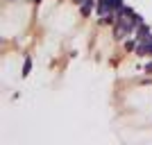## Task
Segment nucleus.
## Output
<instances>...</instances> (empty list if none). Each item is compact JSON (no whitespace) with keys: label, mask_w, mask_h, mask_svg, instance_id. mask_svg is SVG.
Instances as JSON below:
<instances>
[{"label":"nucleus","mask_w":152,"mask_h":145,"mask_svg":"<svg viewBox=\"0 0 152 145\" xmlns=\"http://www.w3.org/2000/svg\"><path fill=\"white\" fill-rule=\"evenodd\" d=\"M145 73H152V61H150V63H145Z\"/></svg>","instance_id":"39448f33"},{"label":"nucleus","mask_w":152,"mask_h":145,"mask_svg":"<svg viewBox=\"0 0 152 145\" xmlns=\"http://www.w3.org/2000/svg\"><path fill=\"white\" fill-rule=\"evenodd\" d=\"M30 70H32V59H30V57H25V63H23V77L30 75Z\"/></svg>","instance_id":"7ed1b4c3"},{"label":"nucleus","mask_w":152,"mask_h":145,"mask_svg":"<svg viewBox=\"0 0 152 145\" xmlns=\"http://www.w3.org/2000/svg\"><path fill=\"white\" fill-rule=\"evenodd\" d=\"M136 55H139V57H150V55H152V36L145 39V41H139V45H136Z\"/></svg>","instance_id":"f257e3e1"},{"label":"nucleus","mask_w":152,"mask_h":145,"mask_svg":"<svg viewBox=\"0 0 152 145\" xmlns=\"http://www.w3.org/2000/svg\"><path fill=\"white\" fill-rule=\"evenodd\" d=\"M132 48H136V41H125V50H132Z\"/></svg>","instance_id":"20e7f679"},{"label":"nucleus","mask_w":152,"mask_h":145,"mask_svg":"<svg viewBox=\"0 0 152 145\" xmlns=\"http://www.w3.org/2000/svg\"><path fill=\"white\" fill-rule=\"evenodd\" d=\"M75 2H84V0H75Z\"/></svg>","instance_id":"423d86ee"},{"label":"nucleus","mask_w":152,"mask_h":145,"mask_svg":"<svg viewBox=\"0 0 152 145\" xmlns=\"http://www.w3.org/2000/svg\"><path fill=\"white\" fill-rule=\"evenodd\" d=\"M95 2H98V0H84V2H82V16H84V18L95 9Z\"/></svg>","instance_id":"f03ea898"}]
</instances>
